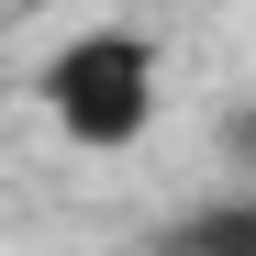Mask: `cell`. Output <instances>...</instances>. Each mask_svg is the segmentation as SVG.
I'll use <instances>...</instances> for the list:
<instances>
[{
    "label": "cell",
    "instance_id": "obj_1",
    "mask_svg": "<svg viewBox=\"0 0 256 256\" xmlns=\"http://www.w3.org/2000/svg\"><path fill=\"white\" fill-rule=\"evenodd\" d=\"M156 34L134 22H90V34H67V45L34 67V100H45V122L78 145V156H122V145H145V122H156Z\"/></svg>",
    "mask_w": 256,
    "mask_h": 256
},
{
    "label": "cell",
    "instance_id": "obj_2",
    "mask_svg": "<svg viewBox=\"0 0 256 256\" xmlns=\"http://www.w3.org/2000/svg\"><path fill=\"white\" fill-rule=\"evenodd\" d=\"M12 12H34V0H12Z\"/></svg>",
    "mask_w": 256,
    "mask_h": 256
}]
</instances>
